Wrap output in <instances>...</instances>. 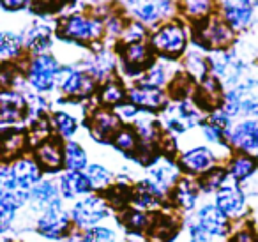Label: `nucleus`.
Returning a JSON list of instances; mask_svg holds the SVG:
<instances>
[{
  "label": "nucleus",
  "instance_id": "obj_49",
  "mask_svg": "<svg viewBox=\"0 0 258 242\" xmlns=\"http://www.w3.org/2000/svg\"><path fill=\"white\" fill-rule=\"evenodd\" d=\"M71 0H29V6L37 15H50V13L62 11Z\"/></svg>",
  "mask_w": 258,
  "mask_h": 242
},
{
  "label": "nucleus",
  "instance_id": "obj_54",
  "mask_svg": "<svg viewBox=\"0 0 258 242\" xmlns=\"http://www.w3.org/2000/svg\"><path fill=\"white\" fill-rule=\"evenodd\" d=\"M96 2H103V0H96Z\"/></svg>",
  "mask_w": 258,
  "mask_h": 242
},
{
  "label": "nucleus",
  "instance_id": "obj_43",
  "mask_svg": "<svg viewBox=\"0 0 258 242\" xmlns=\"http://www.w3.org/2000/svg\"><path fill=\"white\" fill-rule=\"evenodd\" d=\"M212 8H214L212 0H180L179 2V11L193 23L212 16Z\"/></svg>",
  "mask_w": 258,
  "mask_h": 242
},
{
  "label": "nucleus",
  "instance_id": "obj_35",
  "mask_svg": "<svg viewBox=\"0 0 258 242\" xmlns=\"http://www.w3.org/2000/svg\"><path fill=\"white\" fill-rule=\"evenodd\" d=\"M226 92L239 103L242 113H249L258 104V80H244V82L237 83L233 89L226 90Z\"/></svg>",
  "mask_w": 258,
  "mask_h": 242
},
{
  "label": "nucleus",
  "instance_id": "obj_52",
  "mask_svg": "<svg viewBox=\"0 0 258 242\" xmlns=\"http://www.w3.org/2000/svg\"><path fill=\"white\" fill-rule=\"evenodd\" d=\"M0 6L8 11H20L25 6H29V0H0Z\"/></svg>",
  "mask_w": 258,
  "mask_h": 242
},
{
  "label": "nucleus",
  "instance_id": "obj_29",
  "mask_svg": "<svg viewBox=\"0 0 258 242\" xmlns=\"http://www.w3.org/2000/svg\"><path fill=\"white\" fill-rule=\"evenodd\" d=\"M29 196H30L29 207L36 212V216L43 209H46V207L55 205V203H58V202H64L57 180L46 178V177H43L32 189H30Z\"/></svg>",
  "mask_w": 258,
  "mask_h": 242
},
{
  "label": "nucleus",
  "instance_id": "obj_17",
  "mask_svg": "<svg viewBox=\"0 0 258 242\" xmlns=\"http://www.w3.org/2000/svg\"><path fill=\"white\" fill-rule=\"evenodd\" d=\"M29 118V106L23 92L4 90L0 92V129L20 128L22 122Z\"/></svg>",
  "mask_w": 258,
  "mask_h": 242
},
{
  "label": "nucleus",
  "instance_id": "obj_25",
  "mask_svg": "<svg viewBox=\"0 0 258 242\" xmlns=\"http://www.w3.org/2000/svg\"><path fill=\"white\" fill-rule=\"evenodd\" d=\"M225 87L223 83L216 78L214 75L209 73L204 80L197 83V90H195L193 101L198 104L204 113H211V111L221 108L223 99H225Z\"/></svg>",
  "mask_w": 258,
  "mask_h": 242
},
{
  "label": "nucleus",
  "instance_id": "obj_11",
  "mask_svg": "<svg viewBox=\"0 0 258 242\" xmlns=\"http://www.w3.org/2000/svg\"><path fill=\"white\" fill-rule=\"evenodd\" d=\"M129 207L145 212H159L165 207H168V193L149 180L147 177L142 180L133 182L131 193H129Z\"/></svg>",
  "mask_w": 258,
  "mask_h": 242
},
{
  "label": "nucleus",
  "instance_id": "obj_37",
  "mask_svg": "<svg viewBox=\"0 0 258 242\" xmlns=\"http://www.w3.org/2000/svg\"><path fill=\"white\" fill-rule=\"evenodd\" d=\"M195 90H197V82L191 76H187L184 71H177L175 76L170 80L168 87H166L170 101L193 99Z\"/></svg>",
  "mask_w": 258,
  "mask_h": 242
},
{
  "label": "nucleus",
  "instance_id": "obj_31",
  "mask_svg": "<svg viewBox=\"0 0 258 242\" xmlns=\"http://www.w3.org/2000/svg\"><path fill=\"white\" fill-rule=\"evenodd\" d=\"M23 44L29 55L48 53L53 44V30L46 23H34L23 36Z\"/></svg>",
  "mask_w": 258,
  "mask_h": 242
},
{
  "label": "nucleus",
  "instance_id": "obj_38",
  "mask_svg": "<svg viewBox=\"0 0 258 242\" xmlns=\"http://www.w3.org/2000/svg\"><path fill=\"white\" fill-rule=\"evenodd\" d=\"M85 175H87V178H89L90 186H92V191L94 193H101V195H104L108 189L113 188L115 182H117L115 175L101 163L89 164V166H87V170H85Z\"/></svg>",
  "mask_w": 258,
  "mask_h": 242
},
{
  "label": "nucleus",
  "instance_id": "obj_2",
  "mask_svg": "<svg viewBox=\"0 0 258 242\" xmlns=\"http://www.w3.org/2000/svg\"><path fill=\"white\" fill-rule=\"evenodd\" d=\"M57 34L62 39L76 44L92 46L101 43L104 37V20L96 15H82L75 13L60 20Z\"/></svg>",
  "mask_w": 258,
  "mask_h": 242
},
{
  "label": "nucleus",
  "instance_id": "obj_23",
  "mask_svg": "<svg viewBox=\"0 0 258 242\" xmlns=\"http://www.w3.org/2000/svg\"><path fill=\"white\" fill-rule=\"evenodd\" d=\"M182 177L177 159L168 156H158L151 164L147 166V178L154 182L158 188H161L165 193H168L173 189V186L179 182V178Z\"/></svg>",
  "mask_w": 258,
  "mask_h": 242
},
{
  "label": "nucleus",
  "instance_id": "obj_26",
  "mask_svg": "<svg viewBox=\"0 0 258 242\" xmlns=\"http://www.w3.org/2000/svg\"><path fill=\"white\" fill-rule=\"evenodd\" d=\"M11 168H13V173H15L16 184H18L20 191L30 193V189L44 177V171L41 170L37 161L34 159L32 152L15 159L11 163Z\"/></svg>",
  "mask_w": 258,
  "mask_h": 242
},
{
  "label": "nucleus",
  "instance_id": "obj_34",
  "mask_svg": "<svg viewBox=\"0 0 258 242\" xmlns=\"http://www.w3.org/2000/svg\"><path fill=\"white\" fill-rule=\"evenodd\" d=\"M168 62L173 60H165V58H156V62L147 68L140 76L137 78V85H145V87H156V89H166L170 83V80L175 76V73H170Z\"/></svg>",
  "mask_w": 258,
  "mask_h": 242
},
{
  "label": "nucleus",
  "instance_id": "obj_6",
  "mask_svg": "<svg viewBox=\"0 0 258 242\" xmlns=\"http://www.w3.org/2000/svg\"><path fill=\"white\" fill-rule=\"evenodd\" d=\"M34 230L39 237L46 240H68L75 226H73L71 214H69V209H66L64 202H58L41 210L34 221Z\"/></svg>",
  "mask_w": 258,
  "mask_h": 242
},
{
  "label": "nucleus",
  "instance_id": "obj_4",
  "mask_svg": "<svg viewBox=\"0 0 258 242\" xmlns=\"http://www.w3.org/2000/svg\"><path fill=\"white\" fill-rule=\"evenodd\" d=\"M69 214H71L75 230L82 231L97 226V224H103V221H106L113 214V209H111V205L108 203L104 195L90 193V195L73 202Z\"/></svg>",
  "mask_w": 258,
  "mask_h": 242
},
{
  "label": "nucleus",
  "instance_id": "obj_5",
  "mask_svg": "<svg viewBox=\"0 0 258 242\" xmlns=\"http://www.w3.org/2000/svg\"><path fill=\"white\" fill-rule=\"evenodd\" d=\"M60 62L51 53L29 55L25 60V78L29 87L37 94H48L57 89Z\"/></svg>",
  "mask_w": 258,
  "mask_h": 242
},
{
  "label": "nucleus",
  "instance_id": "obj_46",
  "mask_svg": "<svg viewBox=\"0 0 258 242\" xmlns=\"http://www.w3.org/2000/svg\"><path fill=\"white\" fill-rule=\"evenodd\" d=\"M226 242H258V230L247 219L233 223V228L226 237Z\"/></svg>",
  "mask_w": 258,
  "mask_h": 242
},
{
  "label": "nucleus",
  "instance_id": "obj_33",
  "mask_svg": "<svg viewBox=\"0 0 258 242\" xmlns=\"http://www.w3.org/2000/svg\"><path fill=\"white\" fill-rule=\"evenodd\" d=\"M251 16V4L249 0H225L223 4V20L228 23L232 30H240L249 25Z\"/></svg>",
  "mask_w": 258,
  "mask_h": 242
},
{
  "label": "nucleus",
  "instance_id": "obj_18",
  "mask_svg": "<svg viewBox=\"0 0 258 242\" xmlns=\"http://www.w3.org/2000/svg\"><path fill=\"white\" fill-rule=\"evenodd\" d=\"M202 196L198 180L182 175L168 195V205L179 214H189L198 209V200Z\"/></svg>",
  "mask_w": 258,
  "mask_h": 242
},
{
  "label": "nucleus",
  "instance_id": "obj_8",
  "mask_svg": "<svg viewBox=\"0 0 258 242\" xmlns=\"http://www.w3.org/2000/svg\"><path fill=\"white\" fill-rule=\"evenodd\" d=\"M96 78L87 71L75 66H62L57 76V90L69 101H87L90 97H96L97 92Z\"/></svg>",
  "mask_w": 258,
  "mask_h": 242
},
{
  "label": "nucleus",
  "instance_id": "obj_1",
  "mask_svg": "<svg viewBox=\"0 0 258 242\" xmlns=\"http://www.w3.org/2000/svg\"><path fill=\"white\" fill-rule=\"evenodd\" d=\"M189 36L186 27L177 20H170L158 25L149 36V44L158 58L177 60L186 55Z\"/></svg>",
  "mask_w": 258,
  "mask_h": 242
},
{
  "label": "nucleus",
  "instance_id": "obj_16",
  "mask_svg": "<svg viewBox=\"0 0 258 242\" xmlns=\"http://www.w3.org/2000/svg\"><path fill=\"white\" fill-rule=\"evenodd\" d=\"M122 120L113 110L103 106H94L87 117V128L94 140L101 143H111L113 136L122 128Z\"/></svg>",
  "mask_w": 258,
  "mask_h": 242
},
{
  "label": "nucleus",
  "instance_id": "obj_53",
  "mask_svg": "<svg viewBox=\"0 0 258 242\" xmlns=\"http://www.w3.org/2000/svg\"><path fill=\"white\" fill-rule=\"evenodd\" d=\"M247 115H253V117H254V118H256V120H258V104H256V106H254L253 110H251V111H249V113H247Z\"/></svg>",
  "mask_w": 258,
  "mask_h": 242
},
{
  "label": "nucleus",
  "instance_id": "obj_41",
  "mask_svg": "<svg viewBox=\"0 0 258 242\" xmlns=\"http://www.w3.org/2000/svg\"><path fill=\"white\" fill-rule=\"evenodd\" d=\"M50 122H51V129H53V135L58 136L60 140L68 142L73 140V136L78 131V120H76L75 115L68 113V111H53L50 115Z\"/></svg>",
  "mask_w": 258,
  "mask_h": 242
},
{
  "label": "nucleus",
  "instance_id": "obj_9",
  "mask_svg": "<svg viewBox=\"0 0 258 242\" xmlns=\"http://www.w3.org/2000/svg\"><path fill=\"white\" fill-rule=\"evenodd\" d=\"M117 57L122 71L127 76H133L135 80L142 75L147 68H151L156 62V55L152 51L149 41L131 44H117Z\"/></svg>",
  "mask_w": 258,
  "mask_h": 242
},
{
  "label": "nucleus",
  "instance_id": "obj_30",
  "mask_svg": "<svg viewBox=\"0 0 258 242\" xmlns=\"http://www.w3.org/2000/svg\"><path fill=\"white\" fill-rule=\"evenodd\" d=\"M96 101L97 106L115 110L118 104L127 101V87L118 76H111V78L104 80L103 83H99L96 92Z\"/></svg>",
  "mask_w": 258,
  "mask_h": 242
},
{
  "label": "nucleus",
  "instance_id": "obj_44",
  "mask_svg": "<svg viewBox=\"0 0 258 242\" xmlns=\"http://www.w3.org/2000/svg\"><path fill=\"white\" fill-rule=\"evenodd\" d=\"M182 68H184L182 71L187 76H191L197 83L211 73V69H209V58L204 57L202 53H197V51H189V53L184 55Z\"/></svg>",
  "mask_w": 258,
  "mask_h": 242
},
{
  "label": "nucleus",
  "instance_id": "obj_42",
  "mask_svg": "<svg viewBox=\"0 0 258 242\" xmlns=\"http://www.w3.org/2000/svg\"><path fill=\"white\" fill-rule=\"evenodd\" d=\"M197 180H198V186H200L202 195L214 196V193L218 191V189H221L223 186L228 182V173H226L225 164H218V166H214L212 170H209L207 173L198 177Z\"/></svg>",
  "mask_w": 258,
  "mask_h": 242
},
{
  "label": "nucleus",
  "instance_id": "obj_28",
  "mask_svg": "<svg viewBox=\"0 0 258 242\" xmlns=\"http://www.w3.org/2000/svg\"><path fill=\"white\" fill-rule=\"evenodd\" d=\"M57 184L64 202L66 200H75L76 202V200L94 193L85 171H60L57 177Z\"/></svg>",
  "mask_w": 258,
  "mask_h": 242
},
{
  "label": "nucleus",
  "instance_id": "obj_32",
  "mask_svg": "<svg viewBox=\"0 0 258 242\" xmlns=\"http://www.w3.org/2000/svg\"><path fill=\"white\" fill-rule=\"evenodd\" d=\"M118 223L124 228L125 235H133V237H145L149 226H151L152 214L145 210H138L133 207H127L122 212H118Z\"/></svg>",
  "mask_w": 258,
  "mask_h": 242
},
{
  "label": "nucleus",
  "instance_id": "obj_47",
  "mask_svg": "<svg viewBox=\"0 0 258 242\" xmlns=\"http://www.w3.org/2000/svg\"><path fill=\"white\" fill-rule=\"evenodd\" d=\"M200 128H202V135H204V138L207 140L209 143L230 149V145H228V133H226V131H223L221 128H218V126L211 124V122H207V120L202 122Z\"/></svg>",
  "mask_w": 258,
  "mask_h": 242
},
{
  "label": "nucleus",
  "instance_id": "obj_40",
  "mask_svg": "<svg viewBox=\"0 0 258 242\" xmlns=\"http://www.w3.org/2000/svg\"><path fill=\"white\" fill-rule=\"evenodd\" d=\"M111 145H113L118 152H122L124 156H127V157H131V159H133L135 154H137L138 149H140V138H138V135H137V131L133 129V126H125L124 124L117 131V135L113 136V140H111Z\"/></svg>",
  "mask_w": 258,
  "mask_h": 242
},
{
  "label": "nucleus",
  "instance_id": "obj_39",
  "mask_svg": "<svg viewBox=\"0 0 258 242\" xmlns=\"http://www.w3.org/2000/svg\"><path fill=\"white\" fill-rule=\"evenodd\" d=\"M87 150L75 140L64 142V170L68 171H85L89 166Z\"/></svg>",
  "mask_w": 258,
  "mask_h": 242
},
{
  "label": "nucleus",
  "instance_id": "obj_19",
  "mask_svg": "<svg viewBox=\"0 0 258 242\" xmlns=\"http://www.w3.org/2000/svg\"><path fill=\"white\" fill-rule=\"evenodd\" d=\"M32 156L44 171V175H53L64 171V140L50 136L32 149Z\"/></svg>",
  "mask_w": 258,
  "mask_h": 242
},
{
  "label": "nucleus",
  "instance_id": "obj_13",
  "mask_svg": "<svg viewBox=\"0 0 258 242\" xmlns=\"http://www.w3.org/2000/svg\"><path fill=\"white\" fill-rule=\"evenodd\" d=\"M186 219H182V214L173 210L172 207H165L159 212H152V221L145 233L147 242H173L180 233V228L184 226Z\"/></svg>",
  "mask_w": 258,
  "mask_h": 242
},
{
  "label": "nucleus",
  "instance_id": "obj_12",
  "mask_svg": "<svg viewBox=\"0 0 258 242\" xmlns=\"http://www.w3.org/2000/svg\"><path fill=\"white\" fill-rule=\"evenodd\" d=\"M214 203L232 223L244 221L247 216V210H249L247 195L244 191V188L239 184H233L230 180L214 193Z\"/></svg>",
  "mask_w": 258,
  "mask_h": 242
},
{
  "label": "nucleus",
  "instance_id": "obj_20",
  "mask_svg": "<svg viewBox=\"0 0 258 242\" xmlns=\"http://www.w3.org/2000/svg\"><path fill=\"white\" fill-rule=\"evenodd\" d=\"M127 101L144 113H161L163 108L170 103L166 89L137 85L127 89Z\"/></svg>",
  "mask_w": 258,
  "mask_h": 242
},
{
  "label": "nucleus",
  "instance_id": "obj_45",
  "mask_svg": "<svg viewBox=\"0 0 258 242\" xmlns=\"http://www.w3.org/2000/svg\"><path fill=\"white\" fill-rule=\"evenodd\" d=\"M149 36H151V32H149L144 23L131 20V22L125 23L124 30L120 34V39H118V44L142 43V41H149Z\"/></svg>",
  "mask_w": 258,
  "mask_h": 242
},
{
  "label": "nucleus",
  "instance_id": "obj_50",
  "mask_svg": "<svg viewBox=\"0 0 258 242\" xmlns=\"http://www.w3.org/2000/svg\"><path fill=\"white\" fill-rule=\"evenodd\" d=\"M187 228V242H214V237L209 235L200 224H197L193 219H186Z\"/></svg>",
  "mask_w": 258,
  "mask_h": 242
},
{
  "label": "nucleus",
  "instance_id": "obj_15",
  "mask_svg": "<svg viewBox=\"0 0 258 242\" xmlns=\"http://www.w3.org/2000/svg\"><path fill=\"white\" fill-rule=\"evenodd\" d=\"M191 219L200 224L209 235L216 238H226L233 228V223L216 207L214 202H205L195 210Z\"/></svg>",
  "mask_w": 258,
  "mask_h": 242
},
{
  "label": "nucleus",
  "instance_id": "obj_3",
  "mask_svg": "<svg viewBox=\"0 0 258 242\" xmlns=\"http://www.w3.org/2000/svg\"><path fill=\"white\" fill-rule=\"evenodd\" d=\"M159 124L166 133L172 135H182L191 128L202 124L205 120L204 111L198 108L193 99L170 101L163 111L159 113Z\"/></svg>",
  "mask_w": 258,
  "mask_h": 242
},
{
  "label": "nucleus",
  "instance_id": "obj_14",
  "mask_svg": "<svg viewBox=\"0 0 258 242\" xmlns=\"http://www.w3.org/2000/svg\"><path fill=\"white\" fill-rule=\"evenodd\" d=\"M177 164H179L182 175L198 178L204 173H207L209 170H212L214 166H218L219 159L211 147L197 145L180 152L177 156Z\"/></svg>",
  "mask_w": 258,
  "mask_h": 242
},
{
  "label": "nucleus",
  "instance_id": "obj_24",
  "mask_svg": "<svg viewBox=\"0 0 258 242\" xmlns=\"http://www.w3.org/2000/svg\"><path fill=\"white\" fill-rule=\"evenodd\" d=\"M117 66H118L117 51L108 50V48L103 46V43H99L97 48H94L92 55L85 60L82 69L89 73L92 78H96L97 83H103L104 80L115 76Z\"/></svg>",
  "mask_w": 258,
  "mask_h": 242
},
{
  "label": "nucleus",
  "instance_id": "obj_36",
  "mask_svg": "<svg viewBox=\"0 0 258 242\" xmlns=\"http://www.w3.org/2000/svg\"><path fill=\"white\" fill-rule=\"evenodd\" d=\"M25 57L23 36L15 32H0V62H20Z\"/></svg>",
  "mask_w": 258,
  "mask_h": 242
},
{
  "label": "nucleus",
  "instance_id": "obj_10",
  "mask_svg": "<svg viewBox=\"0 0 258 242\" xmlns=\"http://www.w3.org/2000/svg\"><path fill=\"white\" fill-rule=\"evenodd\" d=\"M129 11L137 22L145 27H158L165 22H170L179 6L173 0H129Z\"/></svg>",
  "mask_w": 258,
  "mask_h": 242
},
{
  "label": "nucleus",
  "instance_id": "obj_22",
  "mask_svg": "<svg viewBox=\"0 0 258 242\" xmlns=\"http://www.w3.org/2000/svg\"><path fill=\"white\" fill-rule=\"evenodd\" d=\"M29 133L23 128L0 129V161L13 163L18 157L29 154Z\"/></svg>",
  "mask_w": 258,
  "mask_h": 242
},
{
  "label": "nucleus",
  "instance_id": "obj_21",
  "mask_svg": "<svg viewBox=\"0 0 258 242\" xmlns=\"http://www.w3.org/2000/svg\"><path fill=\"white\" fill-rule=\"evenodd\" d=\"M228 145L233 152L249 154L256 157L258 154V120L247 118L232 126L228 131Z\"/></svg>",
  "mask_w": 258,
  "mask_h": 242
},
{
  "label": "nucleus",
  "instance_id": "obj_7",
  "mask_svg": "<svg viewBox=\"0 0 258 242\" xmlns=\"http://www.w3.org/2000/svg\"><path fill=\"white\" fill-rule=\"evenodd\" d=\"M193 41L207 51H226L233 43V30L219 16H209L195 23Z\"/></svg>",
  "mask_w": 258,
  "mask_h": 242
},
{
  "label": "nucleus",
  "instance_id": "obj_27",
  "mask_svg": "<svg viewBox=\"0 0 258 242\" xmlns=\"http://www.w3.org/2000/svg\"><path fill=\"white\" fill-rule=\"evenodd\" d=\"M225 168L228 173V180L242 186L258 173V159L249 154L233 152L226 161Z\"/></svg>",
  "mask_w": 258,
  "mask_h": 242
},
{
  "label": "nucleus",
  "instance_id": "obj_51",
  "mask_svg": "<svg viewBox=\"0 0 258 242\" xmlns=\"http://www.w3.org/2000/svg\"><path fill=\"white\" fill-rule=\"evenodd\" d=\"M115 113H117V117L122 120V124L125 126H131L135 120H137V117L140 115V110H138L135 104H131L129 101H125V103L118 104L117 108H115Z\"/></svg>",
  "mask_w": 258,
  "mask_h": 242
},
{
  "label": "nucleus",
  "instance_id": "obj_48",
  "mask_svg": "<svg viewBox=\"0 0 258 242\" xmlns=\"http://www.w3.org/2000/svg\"><path fill=\"white\" fill-rule=\"evenodd\" d=\"M16 191H18V184H16L11 163H0V198L13 195Z\"/></svg>",
  "mask_w": 258,
  "mask_h": 242
}]
</instances>
